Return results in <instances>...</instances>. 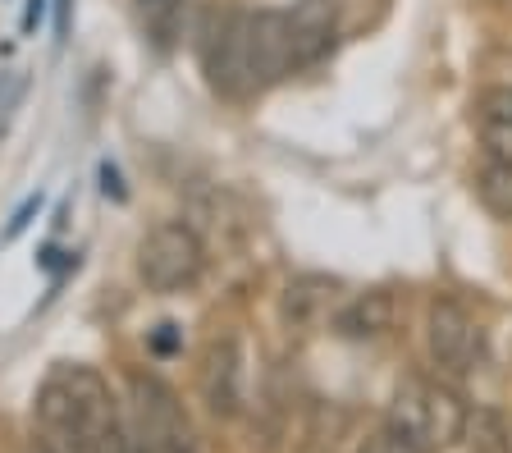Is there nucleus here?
I'll use <instances>...</instances> for the list:
<instances>
[{
    "label": "nucleus",
    "instance_id": "f257e3e1",
    "mask_svg": "<svg viewBox=\"0 0 512 453\" xmlns=\"http://www.w3.org/2000/svg\"><path fill=\"white\" fill-rule=\"evenodd\" d=\"M37 440L51 453H128V417L106 376L83 362H60L37 389Z\"/></svg>",
    "mask_w": 512,
    "mask_h": 453
},
{
    "label": "nucleus",
    "instance_id": "f03ea898",
    "mask_svg": "<svg viewBox=\"0 0 512 453\" xmlns=\"http://www.w3.org/2000/svg\"><path fill=\"white\" fill-rule=\"evenodd\" d=\"M384 417L394 421V426H403L430 453L448 449V444L467 431V403L458 399V389H448L444 380H426V376H407Z\"/></svg>",
    "mask_w": 512,
    "mask_h": 453
},
{
    "label": "nucleus",
    "instance_id": "7ed1b4c3",
    "mask_svg": "<svg viewBox=\"0 0 512 453\" xmlns=\"http://www.w3.org/2000/svg\"><path fill=\"white\" fill-rule=\"evenodd\" d=\"M206 248L183 220L156 225L138 248V275L151 293H183L202 280Z\"/></svg>",
    "mask_w": 512,
    "mask_h": 453
},
{
    "label": "nucleus",
    "instance_id": "20e7f679",
    "mask_svg": "<svg viewBox=\"0 0 512 453\" xmlns=\"http://www.w3.org/2000/svg\"><path fill=\"white\" fill-rule=\"evenodd\" d=\"M128 389H133V417L147 426L156 453H202L188 412L165 380L151 371H128Z\"/></svg>",
    "mask_w": 512,
    "mask_h": 453
},
{
    "label": "nucleus",
    "instance_id": "39448f33",
    "mask_svg": "<svg viewBox=\"0 0 512 453\" xmlns=\"http://www.w3.org/2000/svg\"><path fill=\"white\" fill-rule=\"evenodd\" d=\"M426 344H430V362L444 376H462L471 371L480 353V325L471 321V312L458 298H435L426 316Z\"/></svg>",
    "mask_w": 512,
    "mask_h": 453
},
{
    "label": "nucleus",
    "instance_id": "423d86ee",
    "mask_svg": "<svg viewBox=\"0 0 512 453\" xmlns=\"http://www.w3.org/2000/svg\"><path fill=\"white\" fill-rule=\"evenodd\" d=\"M247 74H252V87H270L284 74H293L284 14H275V10L247 14Z\"/></svg>",
    "mask_w": 512,
    "mask_h": 453
},
{
    "label": "nucleus",
    "instance_id": "0eeeda50",
    "mask_svg": "<svg viewBox=\"0 0 512 453\" xmlns=\"http://www.w3.org/2000/svg\"><path fill=\"white\" fill-rule=\"evenodd\" d=\"M202 399L215 417H234L243 408V344H238V335H224L206 348Z\"/></svg>",
    "mask_w": 512,
    "mask_h": 453
},
{
    "label": "nucleus",
    "instance_id": "6e6552de",
    "mask_svg": "<svg viewBox=\"0 0 512 453\" xmlns=\"http://www.w3.org/2000/svg\"><path fill=\"white\" fill-rule=\"evenodd\" d=\"M288 23V51H293V69L316 65L320 55L334 46V28H339V5L334 0H298L284 14Z\"/></svg>",
    "mask_w": 512,
    "mask_h": 453
},
{
    "label": "nucleus",
    "instance_id": "1a4fd4ad",
    "mask_svg": "<svg viewBox=\"0 0 512 453\" xmlns=\"http://www.w3.org/2000/svg\"><path fill=\"white\" fill-rule=\"evenodd\" d=\"M394 316H398L394 293L371 289V293H362V298H352L348 307H339L334 330H339L343 339H375V335H384V330H394Z\"/></svg>",
    "mask_w": 512,
    "mask_h": 453
},
{
    "label": "nucleus",
    "instance_id": "9d476101",
    "mask_svg": "<svg viewBox=\"0 0 512 453\" xmlns=\"http://www.w3.org/2000/svg\"><path fill=\"white\" fill-rule=\"evenodd\" d=\"M334 289H339V284L325 280V275H298V280L284 289V316L293 325H311L325 307H330Z\"/></svg>",
    "mask_w": 512,
    "mask_h": 453
},
{
    "label": "nucleus",
    "instance_id": "9b49d317",
    "mask_svg": "<svg viewBox=\"0 0 512 453\" xmlns=\"http://www.w3.org/2000/svg\"><path fill=\"white\" fill-rule=\"evenodd\" d=\"M138 14H142V28H147L151 42L160 51H170L183 28V0H138Z\"/></svg>",
    "mask_w": 512,
    "mask_h": 453
},
{
    "label": "nucleus",
    "instance_id": "f8f14e48",
    "mask_svg": "<svg viewBox=\"0 0 512 453\" xmlns=\"http://www.w3.org/2000/svg\"><path fill=\"white\" fill-rule=\"evenodd\" d=\"M476 193H480V202L490 206V211H499V216L512 220V165L490 161L485 170L476 174Z\"/></svg>",
    "mask_w": 512,
    "mask_h": 453
},
{
    "label": "nucleus",
    "instance_id": "ddd939ff",
    "mask_svg": "<svg viewBox=\"0 0 512 453\" xmlns=\"http://www.w3.org/2000/svg\"><path fill=\"white\" fill-rule=\"evenodd\" d=\"M362 453H430V449H421V444H416L412 435L403 431V426H394V421L384 417L380 426H375V431L366 435Z\"/></svg>",
    "mask_w": 512,
    "mask_h": 453
},
{
    "label": "nucleus",
    "instance_id": "4468645a",
    "mask_svg": "<svg viewBox=\"0 0 512 453\" xmlns=\"http://www.w3.org/2000/svg\"><path fill=\"white\" fill-rule=\"evenodd\" d=\"M480 138L490 147V161L512 165V119H485V124H480Z\"/></svg>",
    "mask_w": 512,
    "mask_h": 453
},
{
    "label": "nucleus",
    "instance_id": "2eb2a0df",
    "mask_svg": "<svg viewBox=\"0 0 512 453\" xmlns=\"http://www.w3.org/2000/svg\"><path fill=\"white\" fill-rule=\"evenodd\" d=\"M37 211H42V193H28L19 202V211L10 216V225H5V234H0V238H5V243H14V238H19L23 229L32 225V216H37Z\"/></svg>",
    "mask_w": 512,
    "mask_h": 453
},
{
    "label": "nucleus",
    "instance_id": "dca6fc26",
    "mask_svg": "<svg viewBox=\"0 0 512 453\" xmlns=\"http://www.w3.org/2000/svg\"><path fill=\"white\" fill-rule=\"evenodd\" d=\"M179 348H183V330H179V325L165 321V325H156V330H151V353H156V357H174Z\"/></svg>",
    "mask_w": 512,
    "mask_h": 453
},
{
    "label": "nucleus",
    "instance_id": "f3484780",
    "mask_svg": "<svg viewBox=\"0 0 512 453\" xmlns=\"http://www.w3.org/2000/svg\"><path fill=\"white\" fill-rule=\"evenodd\" d=\"M46 10H51V0H28V5H23V19H19L23 37H32V33H37V28H42Z\"/></svg>",
    "mask_w": 512,
    "mask_h": 453
},
{
    "label": "nucleus",
    "instance_id": "a211bd4d",
    "mask_svg": "<svg viewBox=\"0 0 512 453\" xmlns=\"http://www.w3.org/2000/svg\"><path fill=\"white\" fill-rule=\"evenodd\" d=\"M101 193L115 197V202H124V179H119V165L115 161H101Z\"/></svg>",
    "mask_w": 512,
    "mask_h": 453
},
{
    "label": "nucleus",
    "instance_id": "6ab92c4d",
    "mask_svg": "<svg viewBox=\"0 0 512 453\" xmlns=\"http://www.w3.org/2000/svg\"><path fill=\"white\" fill-rule=\"evenodd\" d=\"M51 14H55V42H64L69 23H74V0H51Z\"/></svg>",
    "mask_w": 512,
    "mask_h": 453
}]
</instances>
